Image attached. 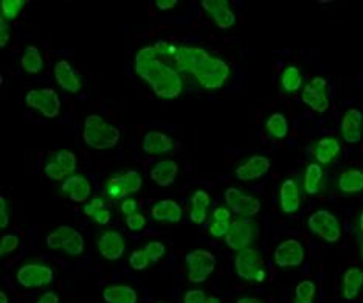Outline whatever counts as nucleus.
Segmentation results:
<instances>
[{"label": "nucleus", "mask_w": 363, "mask_h": 303, "mask_svg": "<svg viewBox=\"0 0 363 303\" xmlns=\"http://www.w3.org/2000/svg\"><path fill=\"white\" fill-rule=\"evenodd\" d=\"M21 238L16 234H5L0 238V257H8L19 249Z\"/></svg>", "instance_id": "58836bf2"}, {"label": "nucleus", "mask_w": 363, "mask_h": 303, "mask_svg": "<svg viewBox=\"0 0 363 303\" xmlns=\"http://www.w3.org/2000/svg\"><path fill=\"white\" fill-rule=\"evenodd\" d=\"M230 76H231L230 64L225 59H222L221 57H214L212 53L202 61V64L195 72V75H192V78L196 79V83L202 87V89L208 92L222 89V87L229 83Z\"/></svg>", "instance_id": "7ed1b4c3"}, {"label": "nucleus", "mask_w": 363, "mask_h": 303, "mask_svg": "<svg viewBox=\"0 0 363 303\" xmlns=\"http://www.w3.org/2000/svg\"><path fill=\"white\" fill-rule=\"evenodd\" d=\"M231 217H233V213L227 205L216 207V209L212 212V219L213 221H227V222H230V221H233Z\"/></svg>", "instance_id": "8fccbe9b"}, {"label": "nucleus", "mask_w": 363, "mask_h": 303, "mask_svg": "<svg viewBox=\"0 0 363 303\" xmlns=\"http://www.w3.org/2000/svg\"><path fill=\"white\" fill-rule=\"evenodd\" d=\"M11 222V205L5 196H0V229H8Z\"/></svg>", "instance_id": "37998d69"}, {"label": "nucleus", "mask_w": 363, "mask_h": 303, "mask_svg": "<svg viewBox=\"0 0 363 303\" xmlns=\"http://www.w3.org/2000/svg\"><path fill=\"white\" fill-rule=\"evenodd\" d=\"M258 238V224L253 218H236L231 221L227 236L224 238L225 244L231 251L239 252L253 247Z\"/></svg>", "instance_id": "f8f14e48"}, {"label": "nucleus", "mask_w": 363, "mask_h": 303, "mask_svg": "<svg viewBox=\"0 0 363 303\" xmlns=\"http://www.w3.org/2000/svg\"><path fill=\"white\" fill-rule=\"evenodd\" d=\"M233 268H235V273L241 280L263 283L267 278L263 255L255 247L236 252L235 260H233Z\"/></svg>", "instance_id": "0eeeda50"}, {"label": "nucleus", "mask_w": 363, "mask_h": 303, "mask_svg": "<svg viewBox=\"0 0 363 303\" xmlns=\"http://www.w3.org/2000/svg\"><path fill=\"white\" fill-rule=\"evenodd\" d=\"M231 221H212L208 226V234L212 235L213 238H225L229 234Z\"/></svg>", "instance_id": "c03bdc74"}, {"label": "nucleus", "mask_w": 363, "mask_h": 303, "mask_svg": "<svg viewBox=\"0 0 363 303\" xmlns=\"http://www.w3.org/2000/svg\"><path fill=\"white\" fill-rule=\"evenodd\" d=\"M149 217L152 218V221L160 222V224H179L185 217V212L179 201L171 198H165L159 199V201L152 204Z\"/></svg>", "instance_id": "5701e85b"}, {"label": "nucleus", "mask_w": 363, "mask_h": 303, "mask_svg": "<svg viewBox=\"0 0 363 303\" xmlns=\"http://www.w3.org/2000/svg\"><path fill=\"white\" fill-rule=\"evenodd\" d=\"M236 303H264V302L256 299V297H241V299H238Z\"/></svg>", "instance_id": "864d4df0"}, {"label": "nucleus", "mask_w": 363, "mask_h": 303, "mask_svg": "<svg viewBox=\"0 0 363 303\" xmlns=\"http://www.w3.org/2000/svg\"><path fill=\"white\" fill-rule=\"evenodd\" d=\"M224 201L238 218H255L261 212V201L255 195L247 193L239 187H229L224 191Z\"/></svg>", "instance_id": "9b49d317"}, {"label": "nucleus", "mask_w": 363, "mask_h": 303, "mask_svg": "<svg viewBox=\"0 0 363 303\" xmlns=\"http://www.w3.org/2000/svg\"><path fill=\"white\" fill-rule=\"evenodd\" d=\"M179 164L174 159L161 157L151 166L149 170V179L156 183L157 187L168 188L179 178Z\"/></svg>", "instance_id": "a878e982"}, {"label": "nucleus", "mask_w": 363, "mask_h": 303, "mask_svg": "<svg viewBox=\"0 0 363 303\" xmlns=\"http://www.w3.org/2000/svg\"><path fill=\"white\" fill-rule=\"evenodd\" d=\"M337 187L343 195H357L363 191V171L359 168L345 170L337 179Z\"/></svg>", "instance_id": "72a5a7b5"}, {"label": "nucleus", "mask_w": 363, "mask_h": 303, "mask_svg": "<svg viewBox=\"0 0 363 303\" xmlns=\"http://www.w3.org/2000/svg\"><path fill=\"white\" fill-rule=\"evenodd\" d=\"M120 212L123 217H131V215L140 212L139 210V201L134 196H129L126 199H123V201H120Z\"/></svg>", "instance_id": "a18cd8bd"}, {"label": "nucleus", "mask_w": 363, "mask_h": 303, "mask_svg": "<svg viewBox=\"0 0 363 303\" xmlns=\"http://www.w3.org/2000/svg\"><path fill=\"white\" fill-rule=\"evenodd\" d=\"M359 227H360V230H362V232H363V212H362L360 218H359Z\"/></svg>", "instance_id": "4d7b16f0"}, {"label": "nucleus", "mask_w": 363, "mask_h": 303, "mask_svg": "<svg viewBox=\"0 0 363 303\" xmlns=\"http://www.w3.org/2000/svg\"><path fill=\"white\" fill-rule=\"evenodd\" d=\"M265 131L273 140H282L289 135V120L282 113H272L265 120Z\"/></svg>", "instance_id": "f704fd0d"}, {"label": "nucleus", "mask_w": 363, "mask_h": 303, "mask_svg": "<svg viewBox=\"0 0 363 303\" xmlns=\"http://www.w3.org/2000/svg\"><path fill=\"white\" fill-rule=\"evenodd\" d=\"M317 296V285L312 280H301L295 286L294 303H313Z\"/></svg>", "instance_id": "e433bc0d"}, {"label": "nucleus", "mask_w": 363, "mask_h": 303, "mask_svg": "<svg viewBox=\"0 0 363 303\" xmlns=\"http://www.w3.org/2000/svg\"><path fill=\"white\" fill-rule=\"evenodd\" d=\"M11 41L10 22L0 19V49H5Z\"/></svg>", "instance_id": "49530a36"}, {"label": "nucleus", "mask_w": 363, "mask_h": 303, "mask_svg": "<svg viewBox=\"0 0 363 303\" xmlns=\"http://www.w3.org/2000/svg\"><path fill=\"white\" fill-rule=\"evenodd\" d=\"M53 78L62 92L76 95L84 87L83 76L69 59H58L53 66Z\"/></svg>", "instance_id": "2eb2a0df"}, {"label": "nucleus", "mask_w": 363, "mask_h": 303, "mask_svg": "<svg viewBox=\"0 0 363 303\" xmlns=\"http://www.w3.org/2000/svg\"><path fill=\"white\" fill-rule=\"evenodd\" d=\"M159 303H163V302H159Z\"/></svg>", "instance_id": "bf43d9fd"}, {"label": "nucleus", "mask_w": 363, "mask_h": 303, "mask_svg": "<svg viewBox=\"0 0 363 303\" xmlns=\"http://www.w3.org/2000/svg\"><path fill=\"white\" fill-rule=\"evenodd\" d=\"M272 168V162L267 156L253 154L236 165L235 176L241 182H256L263 179Z\"/></svg>", "instance_id": "6ab92c4d"}, {"label": "nucleus", "mask_w": 363, "mask_h": 303, "mask_svg": "<svg viewBox=\"0 0 363 303\" xmlns=\"http://www.w3.org/2000/svg\"><path fill=\"white\" fill-rule=\"evenodd\" d=\"M280 209L284 215H295L301 207V187L296 179L287 178L281 182L278 191Z\"/></svg>", "instance_id": "b1692460"}, {"label": "nucleus", "mask_w": 363, "mask_h": 303, "mask_svg": "<svg viewBox=\"0 0 363 303\" xmlns=\"http://www.w3.org/2000/svg\"><path fill=\"white\" fill-rule=\"evenodd\" d=\"M175 148L174 139L163 131H148L142 139L143 153L151 157H165L171 154Z\"/></svg>", "instance_id": "4be33fe9"}, {"label": "nucleus", "mask_w": 363, "mask_h": 303, "mask_svg": "<svg viewBox=\"0 0 363 303\" xmlns=\"http://www.w3.org/2000/svg\"><path fill=\"white\" fill-rule=\"evenodd\" d=\"M104 207H108L106 201H104V198L92 196L86 204H83V213L87 218H92L96 212L104 209Z\"/></svg>", "instance_id": "79ce46f5"}, {"label": "nucleus", "mask_w": 363, "mask_h": 303, "mask_svg": "<svg viewBox=\"0 0 363 303\" xmlns=\"http://www.w3.org/2000/svg\"><path fill=\"white\" fill-rule=\"evenodd\" d=\"M342 153V143L334 135H325L313 145V157L321 166L333 164Z\"/></svg>", "instance_id": "cd10ccee"}, {"label": "nucleus", "mask_w": 363, "mask_h": 303, "mask_svg": "<svg viewBox=\"0 0 363 303\" xmlns=\"http://www.w3.org/2000/svg\"><path fill=\"white\" fill-rule=\"evenodd\" d=\"M125 224H126L127 230H131V232H134V234H139L146 229L148 218L143 212H137V213L131 215V217L125 218Z\"/></svg>", "instance_id": "ea45409f"}, {"label": "nucleus", "mask_w": 363, "mask_h": 303, "mask_svg": "<svg viewBox=\"0 0 363 303\" xmlns=\"http://www.w3.org/2000/svg\"><path fill=\"white\" fill-rule=\"evenodd\" d=\"M96 251L104 260L118 261L126 253L125 235L115 229H106L96 238Z\"/></svg>", "instance_id": "f3484780"}, {"label": "nucleus", "mask_w": 363, "mask_h": 303, "mask_svg": "<svg viewBox=\"0 0 363 303\" xmlns=\"http://www.w3.org/2000/svg\"><path fill=\"white\" fill-rule=\"evenodd\" d=\"M144 251H146L148 257L151 260V263H157L166 255V246L163 241H159V240H151L143 247Z\"/></svg>", "instance_id": "a19ab883"}, {"label": "nucleus", "mask_w": 363, "mask_h": 303, "mask_svg": "<svg viewBox=\"0 0 363 303\" xmlns=\"http://www.w3.org/2000/svg\"><path fill=\"white\" fill-rule=\"evenodd\" d=\"M78 156L69 148H59L48 156L44 164V174L53 182L66 181L78 173Z\"/></svg>", "instance_id": "1a4fd4ad"}, {"label": "nucleus", "mask_w": 363, "mask_h": 303, "mask_svg": "<svg viewBox=\"0 0 363 303\" xmlns=\"http://www.w3.org/2000/svg\"><path fill=\"white\" fill-rule=\"evenodd\" d=\"M280 86H281V91L284 93H289V95L300 92L304 86L301 69L294 66V64H289V66H286L281 72Z\"/></svg>", "instance_id": "2f4dec72"}, {"label": "nucleus", "mask_w": 363, "mask_h": 303, "mask_svg": "<svg viewBox=\"0 0 363 303\" xmlns=\"http://www.w3.org/2000/svg\"><path fill=\"white\" fill-rule=\"evenodd\" d=\"M83 142L95 151H109L118 147L120 127L106 120L101 114H88L83 122Z\"/></svg>", "instance_id": "f03ea898"}, {"label": "nucleus", "mask_w": 363, "mask_h": 303, "mask_svg": "<svg viewBox=\"0 0 363 303\" xmlns=\"http://www.w3.org/2000/svg\"><path fill=\"white\" fill-rule=\"evenodd\" d=\"M179 5V2L177 0H156L154 2V6L157 8L159 11H171L174 10V8Z\"/></svg>", "instance_id": "3c124183"}, {"label": "nucleus", "mask_w": 363, "mask_h": 303, "mask_svg": "<svg viewBox=\"0 0 363 303\" xmlns=\"http://www.w3.org/2000/svg\"><path fill=\"white\" fill-rule=\"evenodd\" d=\"M16 280L27 290L45 288L54 280V270L52 266L40 261H30L22 265L16 273Z\"/></svg>", "instance_id": "4468645a"}, {"label": "nucleus", "mask_w": 363, "mask_h": 303, "mask_svg": "<svg viewBox=\"0 0 363 303\" xmlns=\"http://www.w3.org/2000/svg\"><path fill=\"white\" fill-rule=\"evenodd\" d=\"M323 183H325V170H323V166L317 162H312L306 166V170L303 173L304 193L311 196L318 195L323 188Z\"/></svg>", "instance_id": "c756f323"}, {"label": "nucleus", "mask_w": 363, "mask_h": 303, "mask_svg": "<svg viewBox=\"0 0 363 303\" xmlns=\"http://www.w3.org/2000/svg\"><path fill=\"white\" fill-rule=\"evenodd\" d=\"M308 229L311 232L318 236L328 244H334L340 241L342 238V222L335 215L326 210V209H318L312 212L308 218Z\"/></svg>", "instance_id": "6e6552de"}, {"label": "nucleus", "mask_w": 363, "mask_h": 303, "mask_svg": "<svg viewBox=\"0 0 363 303\" xmlns=\"http://www.w3.org/2000/svg\"><path fill=\"white\" fill-rule=\"evenodd\" d=\"M363 286V270L360 268H350L345 270L342 278V296L346 300L356 299Z\"/></svg>", "instance_id": "473e14b6"}, {"label": "nucleus", "mask_w": 363, "mask_h": 303, "mask_svg": "<svg viewBox=\"0 0 363 303\" xmlns=\"http://www.w3.org/2000/svg\"><path fill=\"white\" fill-rule=\"evenodd\" d=\"M91 219L95 222V224L104 227V226H108L109 222L112 221V212H110L109 207H104V209L96 212Z\"/></svg>", "instance_id": "de8ad7c7"}, {"label": "nucleus", "mask_w": 363, "mask_h": 303, "mask_svg": "<svg viewBox=\"0 0 363 303\" xmlns=\"http://www.w3.org/2000/svg\"><path fill=\"white\" fill-rule=\"evenodd\" d=\"M45 244L50 251L64 252L69 257H81L86 251V240L78 229L69 224L54 227L45 236Z\"/></svg>", "instance_id": "39448f33"}, {"label": "nucleus", "mask_w": 363, "mask_h": 303, "mask_svg": "<svg viewBox=\"0 0 363 303\" xmlns=\"http://www.w3.org/2000/svg\"><path fill=\"white\" fill-rule=\"evenodd\" d=\"M92 182L86 174L75 173L61 182V193L75 204H86L92 198Z\"/></svg>", "instance_id": "aec40b11"}, {"label": "nucleus", "mask_w": 363, "mask_h": 303, "mask_svg": "<svg viewBox=\"0 0 363 303\" xmlns=\"http://www.w3.org/2000/svg\"><path fill=\"white\" fill-rule=\"evenodd\" d=\"M301 101L306 108L317 114H325L330 106L329 84L325 76H312L301 89Z\"/></svg>", "instance_id": "ddd939ff"}, {"label": "nucleus", "mask_w": 363, "mask_h": 303, "mask_svg": "<svg viewBox=\"0 0 363 303\" xmlns=\"http://www.w3.org/2000/svg\"><path fill=\"white\" fill-rule=\"evenodd\" d=\"M127 263L134 270H144V269H148V266L151 265V260L148 257L146 251L142 247V249H135L129 253Z\"/></svg>", "instance_id": "4c0bfd02"}, {"label": "nucleus", "mask_w": 363, "mask_h": 303, "mask_svg": "<svg viewBox=\"0 0 363 303\" xmlns=\"http://www.w3.org/2000/svg\"><path fill=\"white\" fill-rule=\"evenodd\" d=\"M207 299L205 291L190 290L183 294V303H204Z\"/></svg>", "instance_id": "09e8293b"}, {"label": "nucleus", "mask_w": 363, "mask_h": 303, "mask_svg": "<svg viewBox=\"0 0 363 303\" xmlns=\"http://www.w3.org/2000/svg\"><path fill=\"white\" fill-rule=\"evenodd\" d=\"M216 257L208 249H192L185 255V266H187L188 280L191 283L207 282L216 269Z\"/></svg>", "instance_id": "9d476101"}, {"label": "nucleus", "mask_w": 363, "mask_h": 303, "mask_svg": "<svg viewBox=\"0 0 363 303\" xmlns=\"http://www.w3.org/2000/svg\"><path fill=\"white\" fill-rule=\"evenodd\" d=\"M25 6L27 0H2L0 2V19L13 22L19 18Z\"/></svg>", "instance_id": "c9c22d12"}, {"label": "nucleus", "mask_w": 363, "mask_h": 303, "mask_svg": "<svg viewBox=\"0 0 363 303\" xmlns=\"http://www.w3.org/2000/svg\"><path fill=\"white\" fill-rule=\"evenodd\" d=\"M209 207H212V196L207 190L197 188L192 191L190 196V215L188 218L196 226L205 224L209 215Z\"/></svg>", "instance_id": "bb28decb"}, {"label": "nucleus", "mask_w": 363, "mask_h": 303, "mask_svg": "<svg viewBox=\"0 0 363 303\" xmlns=\"http://www.w3.org/2000/svg\"><path fill=\"white\" fill-rule=\"evenodd\" d=\"M166 59L157 53L154 44H146L134 55V72L159 100L173 101L183 93L185 81L179 69Z\"/></svg>", "instance_id": "f257e3e1"}, {"label": "nucleus", "mask_w": 363, "mask_h": 303, "mask_svg": "<svg viewBox=\"0 0 363 303\" xmlns=\"http://www.w3.org/2000/svg\"><path fill=\"white\" fill-rule=\"evenodd\" d=\"M0 303H10V299H8V294L5 291H0Z\"/></svg>", "instance_id": "5fc2aeb1"}, {"label": "nucleus", "mask_w": 363, "mask_h": 303, "mask_svg": "<svg viewBox=\"0 0 363 303\" xmlns=\"http://www.w3.org/2000/svg\"><path fill=\"white\" fill-rule=\"evenodd\" d=\"M306 258V249L301 241L287 238L273 251V263L281 269H294L301 266Z\"/></svg>", "instance_id": "dca6fc26"}, {"label": "nucleus", "mask_w": 363, "mask_h": 303, "mask_svg": "<svg viewBox=\"0 0 363 303\" xmlns=\"http://www.w3.org/2000/svg\"><path fill=\"white\" fill-rule=\"evenodd\" d=\"M103 300L106 303H139V294L129 285H109L103 290Z\"/></svg>", "instance_id": "7c9ffc66"}, {"label": "nucleus", "mask_w": 363, "mask_h": 303, "mask_svg": "<svg viewBox=\"0 0 363 303\" xmlns=\"http://www.w3.org/2000/svg\"><path fill=\"white\" fill-rule=\"evenodd\" d=\"M204 303H221V299H217L214 296H207L205 302Z\"/></svg>", "instance_id": "6e6d98bb"}, {"label": "nucleus", "mask_w": 363, "mask_h": 303, "mask_svg": "<svg viewBox=\"0 0 363 303\" xmlns=\"http://www.w3.org/2000/svg\"><path fill=\"white\" fill-rule=\"evenodd\" d=\"M25 106L47 120H54L61 115L62 100L59 92L53 87H33L23 97Z\"/></svg>", "instance_id": "20e7f679"}, {"label": "nucleus", "mask_w": 363, "mask_h": 303, "mask_svg": "<svg viewBox=\"0 0 363 303\" xmlns=\"http://www.w3.org/2000/svg\"><path fill=\"white\" fill-rule=\"evenodd\" d=\"M209 55V52L204 47L199 45H179L177 47V52L174 55V66L179 69V72L182 74H188V75H195V72L197 70V67L202 64L207 57Z\"/></svg>", "instance_id": "412c9836"}, {"label": "nucleus", "mask_w": 363, "mask_h": 303, "mask_svg": "<svg viewBox=\"0 0 363 303\" xmlns=\"http://www.w3.org/2000/svg\"><path fill=\"white\" fill-rule=\"evenodd\" d=\"M143 187V174L139 170H125L110 174L104 182V191L112 201L123 199L139 193Z\"/></svg>", "instance_id": "423d86ee"}, {"label": "nucleus", "mask_w": 363, "mask_h": 303, "mask_svg": "<svg viewBox=\"0 0 363 303\" xmlns=\"http://www.w3.org/2000/svg\"><path fill=\"white\" fill-rule=\"evenodd\" d=\"M363 135V114L356 108L345 110L340 122V137L345 143L356 145L362 140Z\"/></svg>", "instance_id": "393cba45"}, {"label": "nucleus", "mask_w": 363, "mask_h": 303, "mask_svg": "<svg viewBox=\"0 0 363 303\" xmlns=\"http://www.w3.org/2000/svg\"><path fill=\"white\" fill-rule=\"evenodd\" d=\"M21 67L27 75H39L45 69L42 50L35 44H28L23 47L21 55Z\"/></svg>", "instance_id": "c85d7f7f"}, {"label": "nucleus", "mask_w": 363, "mask_h": 303, "mask_svg": "<svg viewBox=\"0 0 363 303\" xmlns=\"http://www.w3.org/2000/svg\"><path fill=\"white\" fill-rule=\"evenodd\" d=\"M362 257H363V249H362Z\"/></svg>", "instance_id": "13d9d810"}, {"label": "nucleus", "mask_w": 363, "mask_h": 303, "mask_svg": "<svg viewBox=\"0 0 363 303\" xmlns=\"http://www.w3.org/2000/svg\"><path fill=\"white\" fill-rule=\"evenodd\" d=\"M200 6L217 28L230 30L236 25V13L229 0H202Z\"/></svg>", "instance_id": "a211bd4d"}, {"label": "nucleus", "mask_w": 363, "mask_h": 303, "mask_svg": "<svg viewBox=\"0 0 363 303\" xmlns=\"http://www.w3.org/2000/svg\"><path fill=\"white\" fill-rule=\"evenodd\" d=\"M59 296L54 291H45L44 294H40L36 303H59Z\"/></svg>", "instance_id": "603ef678"}]
</instances>
